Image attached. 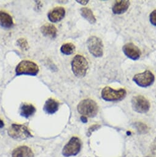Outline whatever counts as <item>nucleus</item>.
Returning a JSON list of instances; mask_svg holds the SVG:
<instances>
[{"mask_svg":"<svg viewBox=\"0 0 156 157\" xmlns=\"http://www.w3.org/2000/svg\"><path fill=\"white\" fill-rule=\"evenodd\" d=\"M77 109L78 112L84 117L94 118L98 113V106L95 101L86 99L79 103Z\"/></svg>","mask_w":156,"mask_h":157,"instance_id":"nucleus-1","label":"nucleus"},{"mask_svg":"<svg viewBox=\"0 0 156 157\" xmlns=\"http://www.w3.org/2000/svg\"><path fill=\"white\" fill-rule=\"evenodd\" d=\"M149 21L152 25L156 26V10H154L150 13L149 15Z\"/></svg>","mask_w":156,"mask_h":157,"instance_id":"nucleus-22","label":"nucleus"},{"mask_svg":"<svg viewBox=\"0 0 156 157\" xmlns=\"http://www.w3.org/2000/svg\"><path fill=\"white\" fill-rule=\"evenodd\" d=\"M13 25V17L6 12L0 11V26L5 29H10Z\"/></svg>","mask_w":156,"mask_h":157,"instance_id":"nucleus-14","label":"nucleus"},{"mask_svg":"<svg viewBox=\"0 0 156 157\" xmlns=\"http://www.w3.org/2000/svg\"><path fill=\"white\" fill-rule=\"evenodd\" d=\"M90 53L95 57H101L103 55V43L102 40L95 36H90L87 41Z\"/></svg>","mask_w":156,"mask_h":157,"instance_id":"nucleus-8","label":"nucleus"},{"mask_svg":"<svg viewBox=\"0 0 156 157\" xmlns=\"http://www.w3.org/2000/svg\"><path fill=\"white\" fill-rule=\"evenodd\" d=\"M134 128L137 130L138 132L140 134H146L149 131L148 126L141 122H136L133 124Z\"/></svg>","mask_w":156,"mask_h":157,"instance_id":"nucleus-20","label":"nucleus"},{"mask_svg":"<svg viewBox=\"0 0 156 157\" xmlns=\"http://www.w3.org/2000/svg\"><path fill=\"white\" fill-rule=\"evenodd\" d=\"M81 120L83 123H86L87 122V118L86 117H84V116H82L81 117Z\"/></svg>","mask_w":156,"mask_h":157,"instance_id":"nucleus-25","label":"nucleus"},{"mask_svg":"<svg viewBox=\"0 0 156 157\" xmlns=\"http://www.w3.org/2000/svg\"><path fill=\"white\" fill-rule=\"evenodd\" d=\"M132 107L134 111L139 113H147L150 107L149 101L143 96L138 95L132 99Z\"/></svg>","mask_w":156,"mask_h":157,"instance_id":"nucleus-9","label":"nucleus"},{"mask_svg":"<svg viewBox=\"0 0 156 157\" xmlns=\"http://www.w3.org/2000/svg\"><path fill=\"white\" fill-rule=\"evenodd\" d=\"M65 10L63 7H55L48 13V18L52 23L61 21L65 16Z\"/></svg>","mask_w":156,"mask_h":157,"instance_id":"nucleus-11","label":"nucleus"},{"mask_svg":"<svg viewBox=\"0 0 156 157\" xmlns=\"http://www.w3.org/2000/svg\"><path fill=\"white\" fill-rule=\"evenodd\" d=\"M12 157H34V153L30 147L20 146L13 150Z\"/></svg>","mask_w":156,"mask_h":157,"instance_id":"nucleus-13","label":"nucleus"},{"mask_svg":"<svg viewBox=\"0 0 156 157\" xmlns=\"http://www.w3.org/2000/svg\"><path fill=\"white\" fill-rule=\"evenodd\" d=\"M146 157H152V156H146Z\"/></svg>","mask_w":156,"mask_h":157,"instance_id":"nucleus-27","label":"nucleus"},{"mask_svg":"<svg viewBox=\"0 0 156 157\" xmlns=\"http://www.w3.org/2000/svg\"><path fill=\"white\" fill-rule=\"evenodd\" d=\"M127 95V91L124 89L114 90L111 87H105L101 93L102 98L107 102H117L122 101Z\"/></svg>","mask_w":156,"mask_h":157,"instance_id":"nucleus-3","label":"nucleus"},{"mask_svg":"<svg viewBox=\"0 0 156 157\" xmlns=\"http://www.w3.org/2000/svg\"><path fill=\"white\" fill-rule=\"evenodd\" d=\"M89 68L86 59L81 55H76L71 61V69L74 75L77 78L84 77Z\"/></svg>","mask_w":156,"mask_h":157,"instance_id":"nucleus-2","label":"nucleus"},{"mask_svg":"<svg viewBox=\"0 0 156 157\" xmlns=\"http://www.w3.org/2000/svg\"><path fill=\"white\" fill-rule=\"evenodd\" d=\"M130 5V2L128 0L116 1L112 8V11L115 15H121L128 10Z\"/></svg>","mask_w":156,"mask_h":157,"instance_id":"nucleus-12","label":"nucleus"},{"mask_svg":"<svg viewBox=\"0 0 156 157\" xmlns=\"http://www.w3.org/2000/svg\"><path fill=\"white\" fill-rule=\"evenodd\" d=\"M41 32L45 36L55 38L57 36V30L55 25L52 24H46L41 27Z\"/></svg>","mask_w":156,"mask_h":157,"instance_id":"nucleus-16","label":"nucleus"},{"mask_svg":"<svg viewBox=\"0 0 156 157\" xmlns=\"http://www.w3.org/2000/svg\"><path fill=\"white\" fill-rule=\"evenodd\" d=\"M75 50H76V47L71 43H65L63 44L60 48V51L61 52V53L67 56L71 55L72 54H73Z\"/></svg>","mask_w":156,"mask_h":157,"instance_id":"nucleus-19","label":"nucleus"},{"mask_svg":"<svg viewBox=\"0 0 156 157\" xmlns=\"http://www.w3.org/2000/svg\"><path fill=\"white\" fill-rule=\"evenodd\" d=\"M17 44L23 50H28L29 49L28 43L27 41L24 38H21L19 39L17 41Z\"/></svg>","mask_w":156,"mask_h":157,"instance_id":"nucleus-21","label":"nucleus"},{"mask_svg":"<svg viewBox=\"0 0 156 157\" xmlns=\"http://www.w3.org/2000/svg\"><path fill=\"white\" fill-rule=\"evenodd\" d=\"M100 128V125H99V124H94V125L91 126L90 128H89L88 131H87V136L88 137L91 136L93 132H94L95 131L98 129Z\"/></svg>","mask_w":156,"mask_h":157,"instance_id":"nucleus-23","label":"nucleus"},{"mask_svg":"<svg viewBox=\"0 0 156 157\" xmlns=\"http://www.w3.org/2000/svg\"><path fill=\"white\" fill-rule=\"evenodd\" d=\"M76 2L80 3L82 5H86L89 3V1H76Z\"/></svg>","mask_w":156,"mask_h":157,"instance_id":"nucleus-24","label":"nucleus"},{"mask_svg":"<svg viewBox=\"0 0 156 157\" xmlns=\"http://www.w3.org/2000/svg\"><path fill=\"white\" fill-rule=\"evenodd\" d=\"M59 103L55 99L50 98L47 99L43 107L44 111L48 114H54L58 110Z\"/></svg>","mask_w":156,"mask_h":157,"instance_id":"nucleus-15","label":"nucleus"},{"mask_svg":"<svg viewBox=\"0 0 156 157\" xmlns=\"http://www.w3.org/2000/svg\"><path fill=\"white\" fill-rule=\"evenodd\" d=\"M35 107L32 104H24L20 108V115L23 117L28 118L35 113Z\"/></svg>","mask_w":156,"mask_h":157,"instance_id":"nucleus-17","label":"nucleus"},{"mask_svg":"<svg viewBox=\"0 0 156 157\" xmlns=\"http://www.w3.org/2000/svg\"><path fill=\"white\" fill-rule=\"evenodd\" d=\"M81 149V141L77 137H72L65 145L62 150V155L65 157L76 156Z\"/></svg>","mask_w":156,"mask_h":157,"instance_id":"nucleus-7","label":"nucleus"},{"mask_svg":"<svg viewBox=\"0 0 156 157\" xmlns=\"http://www.w3.org/2000/svg\"><path fill=\"white\" fill-rule=\"evenodd\" d=\"M81 15L83 18L91 24H94L97 20L92 11L88 8H82L80 10Z\"/></svg>","mask_w":156,"mask_h":157,"instance_id":"nucleus-18","label":"nucleus"},{"mask_svg":"<svg viewBox=\"0 0 156 157\" xmlns=\"http://www.w3.org/2000/svg\"><path fill=\"white\" fill-rule=\"evenodd\" d=\"M8 135L16 140H25L33 136L28 127L24 124H13L8 131Z\"/></svg>","mask_w":156,"mask_h":157,"instance_id":"nucleus-4","label":"nucleus"},{"mask_svg":"<svg viewBox=\"0 0 156 157\" xmlns=\"http://www.w3.org/2000/svg\"><path fill=\"white\" fill-rule=\"evenodd\" d=\"M122 51L125 56L133 60H138L141 55V52L139 48L132 43H128L124 45Z\"/></svg>","mask_w":156,"mask_h":157,"instance_id":"nucleus-10","label":"nucleus"},{"mask_svg":"<svg viewBox=\"0 0 156 157\" xmlns=\"http://www.w3.org/2000/svg\"><path fill=\"white\" fill-rule=\"evenodd\" d=\"M39 71L38 65L30 60H22L16 67V73L17 75H36Z\"/></svg>","mask_w":156,"mask_h":157,"instance_id":"nucleus-5","label":"nucleus"},{"mask_svg":"<svg viewBox=\"0 0 156 157\" xmlns=\"http://www.w3.org/2000/svg\"><path fill=\"white\" fill-rule=\"evenodd\" d=\"M4 126H5L4 122L3 121V120L0 119V128H3L4 127Z\"/></svg>","mask_w":156,"mask_h":157,"instance_id":"nucleus-26","label":"nucleus"},{"mask_svg":"<svg viewBox=\"0 0 156 157\" xmlns=\"http://www.w3.org/2000/svg\"><path fill=\"white\" fill-rule=\"evenodd\" d=\"M133 81L139 87L147 88L154 83L155 76L152 71L147 70L136 74L133 78Z\"/></svg>","mask_w":156,"mask_h":157,"instance_id":"nucleus-6","label":"nucleus"}]
</instances>
